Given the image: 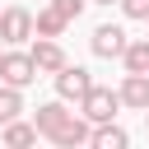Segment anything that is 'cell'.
I'll return each mask as SVG.
<instances>
[{
	"instance_id": "6da1fadb",
	"label": "cell",
	"mask_w": 149,
	"mask_h": 149,
	"mask_svg": "<svg viewBox=\"0 0 149 149\" xmlns=\"http://www.w3.org/2000/svg\"><path fill=\"white\" fill-rule=\"evenodd\" d=\"M116 112H121V93L107 88V84H93V93L79 102V116H84L88 126H112Z\"/></svg>"
},
{
	"instance_id": "7a4b0ae2",
	"label": "cell",
	"mask_w": 149,
	"mask_h": 149,
	"mask_svg": "<svg viewBox=\"0 0 149 149\" xmlns=\"http://www.w3.org/2000/svg\"><path fill=\"white\" fill-rule=\"evenodd\" d=\"M126 47H130V37H126V28H121V23H98V28H93V37H88V51H93L98 61H121V56H126Z\"/></svg>"
},
{
	"instance_id": "3957f363",
	"label": "cell",
	"mask_w": 149,
	"mask_h": 149,
	"mask_svg": "<svg viewBox=\"0 0 149 149\" xmlns=\"http://www.w3.org/2000/svg\"><path fill=\"white\" fill-rule=\"evenodd\" d=\"M28 37H37V19H33V9L9 5V9L0 14V42H5V47H19V42H28Z\"/></svg>"
},
{
	"instance_id": "277c9868",
	"label": "cell",
	"mask_w": 149,
	"mask_h": 149,
	"mask_svg": "<svg viewBox=\"0 0 149 149\" xmlns=\"http://www.w3.org/2000/svg\"><path fill=\"white\" fill-rule=\"evenodd\" d=\"M51 84H56V98H61V102H84V98L93 93V74H88L84 65H65Z\"/></svg>"
},
{
	"instance_id": "5b68a950",
	"label": "cell",
	"mask_w": 149,
	"mask_h": 149,
	"mask_svg": "<svg viewBox=\"0 0 149 149\" xmlns=\"http://www.w3.org/2000/svg\"><path fill=\"white\" fill-rule=\"evenodd\" d=\"M33 79H37V65H33V56H28V51H5V61H0V84L23 93Z\"/></svg>"
},
{
	"instance_id": "8992f818",
	"label": "cell",
	"mask_w": 149,
	"mask_h": 149,
	"mask_svg": "<svg viewBox=\"0 0 149 149\" xmlns=\"http://www.w3.org/2000/svg\"><path fill=\"white\" fill-rule=\"evenodd\" d=\"M28 56H33V65H37V74H51V79H56V74H61V70L70 65V56H65V47H61V42H47V37H37Z\"/></svg>"
},
{
	"instance_id": "52a82bcc",
	"label": "cell",
	"mask_w": 149,
	"mask_h": 149,
	"mask_svg": "<svg viewBox=\"0 0 149 149\" xmlns=\"http://www.w3.org/2000/svg\"><path fill=\"white\" fill-rule=\"evenodd\" d=\"M74 112L61 102V98H51V102H42L37 112H33V126H37V135H47V140H56L61 130H65V121H70Z\"/></svg>"
},
{
	"instance_id": "ba28073f",
	"label": "cell",
	"mask_w": 149,
	"mask_h": 149,
	"mask_svg": "<svg viewBox=\"0 0 149 149\" xmlns=\"http://www.w3.org/2000/svg\"><path fill=\"white\" fill-rule=\"evenodd\" d=\"M116 93H121V107L149 112V74H126V79L116 84Z\"/></svg>"
},
{
	"instance_id": "9c48e42d",
	"label": "cell",
	"mask_w": 149,
	"mask_h": 149,
	"mask_svg": "<svg viewBox=\"0 0 149 149\" xmlns=\"http://www.w3.org/2000/svg\"><path fill=\"white\" fill-rule=\"evenodd\" d=\"M88 140H93V126H88V121L74 112V116L65 121V130H61L51 144H56V149H88Z\"/></svg>"
},
{
	"instance_id": "30bf717a",
	"label": "cell",
	"mask_w": 149,
	"mask_h": 149,
	"mask_svg": "<svg viewBox=\"0 0 149 149\" xmlns=\"http://www.w3.org/2000/svg\"><path fill=\"white\" fill-rule=\"evenodd\" d=\"M0 149H37V126L33 121H9L0 130Z\"/></svg>"
},
{
	"instance_id": "8fae6325",
	"label": "cell",
	"mask_w": 149,
	"mask_h": 149,
	"mask_svg": "<svg viewBox=\"0 0 149 149\" xmlns=\"http://www.w3.org/2000/svg\"><path fill=\"white\" fill-rule=\"evenodd\" d=\"M88 149H130V130L126 126H93V140H88Z\"/></svg>"
},
{
	"instance_id": "7c38bea8",
	"label": "cell",
	"mask_w": 149,
	"mask_h": 149,
	"mask_svg": "<svg viewBox=\"0 0 149 149\" xmlns=\"http://www.w3.org/2000/svg\"><path fill=\"white\" fill-rule=\"evenodd\" d=\"M121 65H126V74H149V37H130Z\"/></svg>"
},
{
	"instance_id": "4fadbf2b",
	"label": "cell",
	"mask_w": 149,
	"mask_h": 149,
	"mask_svg": "<svg viewBox=\"0 0 149 149\" xmlns=\"http://www.w3.org/2000/svg\"><path fill=\"white\" fill-rule=\"evenodd\" d=\"M33 19H37V37H47V42H56V37L65 33V19H61L51 5H47V9H37Z\"/></svg>"
},
{
	"instance_id": "5bb4252c",
	"label": "cell",
	"mask_w": 149,
	"mask_h": 149,
	"mask_svg": "<svg viewBox=\"0 0 149 149\" xmlns=\"http://www.w3.org/2000/svg\"><path fill=\"white\" fill-rule=\"evenodd\" d=\"M19 112H23V93L0 84V130H5L9 121H19Z\"/></svg>"
},
{
	"instance_id": "9a60e30c",
	"label": "cell",
	"mask_w": 149,
	"mask_h": 149,
	"mask_svg": "<svg viewBox=\"0 0 149 149\" xmlns=\"http://www.w3.org/2000/svg\"><path fill=\"white\" fill-rule=\"evenodd\" d=\"M84 5H88V0H51V9H56L65 23H74V19L84 14Z\"/></svg>"
},
{
	"instance_id": "2e32d148",
	"label": "cell",
	"mask_w": 149,
	"mask_h": 149,
	"mask_svg": "<svg viewBox=\"0 0 149 149\" xmlns=\"http://www.w3.org/2000/svg\"><path fill=\"white\" fill-rule=\"evenodd\" d=\"M121 14H126V19H140V23H149V0H121Z\"/></svg>"
},
{
	"instance_id": "e0dca14e",
	"label": "cell",
	"mask_w": 149,
	"mask_h": 149,
	"mask_svg": "<svg viewBox=\"0 0 149 149\" xmlns=\"http://www.w3.org/2000/svg\"><path fill=\"white\" fill-rule=\"evenodd\" d=\"M88 5H121V0H88Z\"/></svg>"
},
{
	"instance_id": "ac0fdd59",
	"label": "cell",
	"mask_w": 149,
	"mask_h": 149,
	"mask_svg": "<svg viewBox=\"0 0 149 149\" xmlns=\"http://www.w3.org/2000/svg\"><path fill=\"white\" fill-rule=\"evenodd\" d=\"M5 51H9V47H5V42H0V61H5Z\"/></svg>"
},
{
	"instance_id": "d6986e66",
	"label": "cell",
	"mask_w": 149,
	"mask_h": 149,
	"mask_svg": "<svg viewBox=\"0 0 149 149\" xmlns=\"http://www.w3.org/2000/svg\"><path fill=\"white\" fill-rule=\"evenodd\" d=\"M144 130H149V112H144Z\"/></svg>"
},
{
	"instance_id": "ffe728a7",
	"label": "cell",
	"mask_w": 149,
	"mask_h": 149,
	"mask_svg": "<svg viewBox=\"0 0 149 149\" xmlns=\"http://www.w3.org/2000/svg\"><path fill=\"white\" fill-rule=\"evenodd\" d=\"M144 28H149V23H144ZM144 37H149V33H144Z\"/></svg>"
},
{
	"instance_id": "44dd1931",
	"label": "cell",
	"mask_w": 149,
	"mask_h": 149,
	"mask_svg": "<svg viewBox=\"0 0 149 149\" xmlns=\"http://www.w3.org/2000/svg\"><path fill=\"white\" fill-rule=\"evenodd\" d=\"M0 14H5V9H0Z\"/></svg>"
}]
</instances>
